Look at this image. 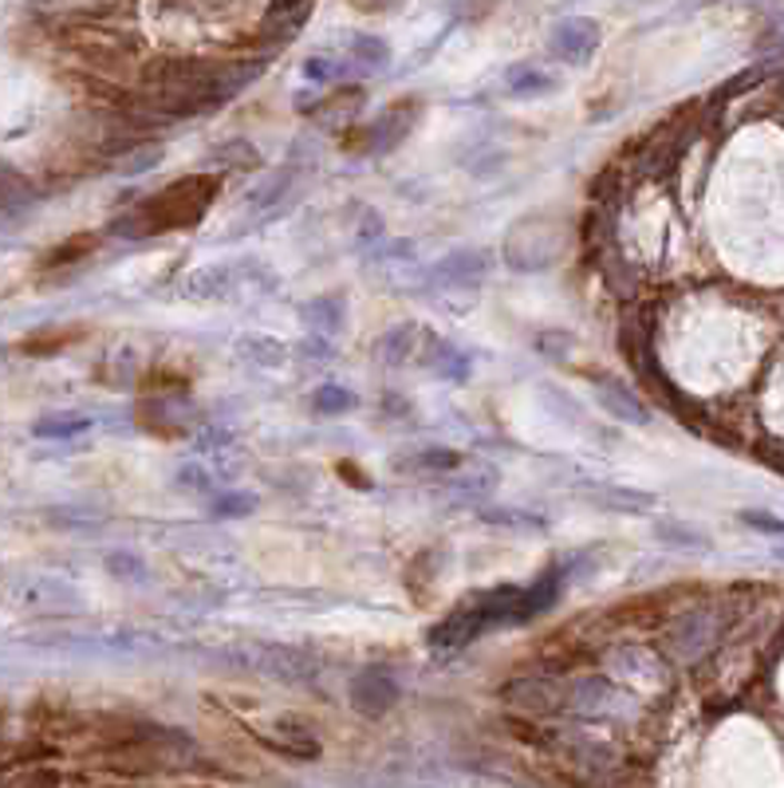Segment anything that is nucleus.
Instances as JSON below:
<instances>
[{
    "instance_id": "1",
    "label": "nucleus",
    "mask_w": 784,
    "mask_h": 788,
    "mask_svg": "<svg viewBox=\"0 0 784 788\" xmlns=\"http://www.w3.org/2000/svg\"><path fill=\"white\" fill-rule=\"evenodd\" d=\"M257 68L249 63H158L147 76V99L170 119L181 114H201L234 99Z\"/></svg>"
},
{
    "instance_id": "2",
    "label": "nucleus",
    "mask_w": 784,
    "mask_h": 788,
    "mask_svg": "<svg viewBox=\"0 0 784 788\" xmlns=\"http://www.w3.org/2000/svg\"><path fill=\"white\" fill-rule=\"evenodd\" d=\"M217 190H221V178H217V173H190V178H178V182L166 186L162 193L142 201V206L122 221V233L155 237V233H173V229L198 226L201 217H206V209L214 206Z\"/></svg>"
},
{
    "instance_id": "3",
    "label": "nucleus",
    "mask_w": 784,
    "mask_h": 788,
    "mask_svg": "<svg viewBox=\"0 0 784 788\" xmlns=\"http://www.w3.org/2000/svg\"><path fill=\"white\" fill-rule=\"evenodd\" d=\"M229 659H237L249 670H260L268 678H280V682H304L316 670L311 659H304L300 650L276 647V642H241V647L229 650Z\"/></svg>"
},
{
    "instance_id": "4",
    "label": "nucleus",
    "mask_w": 784,
    "mask_h": 788,
    "mask_svg": "<svg viewBox=\"0 0 784 788\" xmlns=\"http://www.w3.org/2000/svg\"><path fill=\"white\" fill-rule=\"evenodd\" d=\"M694 130H698V107H682V111L674 114L671 122H663V127H658L655 134L647 139V147H643V158H638V170H643V173L666 170V166H671L674 158L686 150V142L694 139Z\"/></svg>"
},
{
    "instance_id": "5",
    "label": "nucleus",
    "mask_w": 784,
    "mask_h": 788,
    "mask_svg": "<svg viewBox=\"0 0 784 788\" xmlns=\"http://www.w3.org/2000/svg\"><path fill=\"white\" fill-rule=\"evenodd\" d=\"M68 43L76 48L79 56H83L87 63H91V68L107 71V76L130 63L127 43H122L119 36H111V32H99V28H76V32L68 36Z\"/></svg>"
},
{
    "instance_id": "6",
    "label": "nucleus",
    "mask_w": 784,
    "mask_h": 788,
    "mask_svg": "<svg viewBox=\"0 0 784 788\" xmlns=\"http://www.w3.org/2000/svg\"><path fill=\"white\" fill-rule=\"evenodd\" d=\"M505 702L513 710L528 714V718H544V714H556L564 706V694L556 682L548 678H517V682L505 686Z\"/></svg>"
},
{
    "instance_id": "7",
    "label": "nucleus",
    "mask_w": 784,
    "mask_h": 788,
    "mask_svg": "<svg viewBox=\"0 0 784 788\" xmlns=\"http://www.w3.org/2000/svg\"><path fill=\"white\" fill-rule=\"evenodd\" d=\"M552 48H556L560 60L587 63L595 56V48H599V24L587 17L564 20V24H556V32H552Z\"/></svg>"
},
{
    "instance_id": "8",
    "label": "nucleus",
    "mask_w": 784,
    "mask_h": 788,
    "mask_svg": "<svg viewBox=\"0 0 784 788\" xmlns=\"http://www.w3.org/2000/svg\"><path fill=\"white\" fill-rule=\"evenodd\" d=\"M398 702V686L395 678H387L383 670H363L351 682V706L367 718H383L390 706Z\"/></svg>"
},
{
    "instance_id": "9",
    "label": "nucleus",
    "mask_w": 784,
    "mask_h": 788,
    "mask_svg": "<svg viewBox=\"0 0 784 788\" xmlns=\"http://www.w3.org/2000/svg\"><path fill=\"white\" fill-rule=\"evenodd\" d=\"M260 741H265L272 754H280V757H296V761H308V757H316L319 754V741H316V734H311L304 721H296V718H280V721H272V726L260 734Z\"/></svg>"
},
{
    "instance_id": "10",
    "label": "nucleus",
    "mask_w": 784,
    "mask_h": 788,
    "mask_svg": "<svg viewBox=\"0 0 784 788\" xmlns=\"http://www.w3.org/2000/svg\"><path fill=\"white\" fill-rule=\"evenodd\" d=\"M414 114H418V103H414V99L390 107L379 122L367 127V150H371V154H387V150H395L398 142L406 139V130L414 127Z\"/></svg>"
},
{
    "instance_id": "11",
    "label": "nucleus",
    "mask_w": 784,
    "mask_h": 788,
    "mask_svg": "<svg viewBox=\"0 0 784 788\" xmlns=\"http://www.w3.org/2000/svg\"><path fill=\"white\" fill-rule=\"evenodd\" d=\"M595 395H599V402H604L607 415H615L619 422H635V426L647 422V407L638 402V395L627 387V382H619V379H595Z\"/></svg>"
},
{
    "instance_id": "12",
    "label": "nucleus",
    "mask_w": 784,
    "mask_h": 788,
    "mask_svg": "<svg viewBox=\"0 0 784 788\" xmlns=\"http://www.w3.org/2000/svg\"><path fill=\"white\" fill-rule=\"evenodd\" d=\"M584 497L599 509H615V512H647L655 505V497L643 493V489H615V486H599V489H584Z\"/></svg>"
},
{
    "instance_id": "13",
    "label": "nucleus",
    "mask_w": 784,
    "mask_h": 788,
    "mask_svg": "<svg viewBox=\"0 0 784 788\" xmlns=\"http://www.w3.org/2000/svg\"><path fill=\"white\" fill-rule=\"evenodd\" d=\"M359 107H363V91H359V87H344V91H336L331 99H324V103H319L316 119L328 122V127H344V122L351 119Z\"/></svg>"
},
{
    "instance_id": "14",
    "label": "nucleus",
    "mask_w": 784,
    "mask_h": 788,
    "mask_svg": "<svg viewBox=\"0 0 784 788\" xmlns=\"http://www.w3.org/2000/svg\"><path fill=\"white\" fill-rule=\"evenodd\" d=\"M457 466H462V458L454 450H418L398 461V469H410V473H441V477L454 473Z\"/></svg>"
},
{
    "instance_id": "15",
    "label": "nucleus",
    "mask_w": 784,
    "mask_h": 788,
    "mask_svg": "<svg viewBox=\"0 0 784 788\" xmlns=\"http://www.w3.org/2000/svg\"><path fill=\"white\" fill-rule=\"evenodd\" d=\"M418 336H423V331L414 328V323L387 331V336H383V343H379L383 359H387V363H403V359H410L414 356V339H418Z\"/></svg>"
},
{
    "instance_id": "16",
    "label": "nucleus",
    "mask_w": 784,
    "mask_h": 788,
    "mask_svg": "<svg viewBox=\"0 0 784 788\" xmlns=\"http://www.w3.org/2000/svg\"><path fill=\"white\" fill-rule=\"evenodd\" d=\"M351 60H359L363 68H387L390 63V48L375 36H355L351 40Z\"/></svg>"
},
{
    "instance_id": "17",
    "label": "nucleus",
    "mask_w": 784,
    "mask_h": 788,
    "mask_svg": "<svg viewBox=\"0 0 784 788\" xmlns=\"http://www.w3.org/2000/svg\"><path fill=\"white\" fill-rule=\"evenodd\" d=\"M556 87V79L544 76V71H517V76H509V91H517V96H540V91H552Z\"/></svg>"
},
{
    "instance_id": "18",
    "label": "nucleus",
    "mask_w": 784,
    "mask_h": 788,
    "mask_svg": "<svg viewBox=\"0 0 784 788\" xmlns=\"http://www.w3.org/2000/svg\"><path fill=\"white\" fill-rule=\"evenodd\" d=\"M96 249V237H71L68 245H60V249L48 257V265H68V260H79L83 252Z\"/></svg>"
},
{
    "instance_id": "19",
    "label": "nucleus",
    "mask_w": 784,
    "mask_h": 788,
    "mask_svg": "<svg viewBox=\"0 0 784 788\" xmlns=\"http://www.w3.org/2000/svg\"><path fill=\"white\" fill-rule=\"evenodd\" d=\"M71 339H79V331H48V336H32L24 347L32 356H43V351H56V347L71 343Z\"/></svg>"
},
{
    "instance_id": "20",
    "label": "nucleus",
    "mask_w": 784,
    "mask_h": 788,
    "mask_svg": "<svg viewBox=\"0 0 784 788\" xmlns=\"http://www.w3.org/2000/svg\"><path fill=\"white\" fill-rule=\"evenodd\" d=\"M316 407L324 410V415H336V410H347V407H355V399L347 395V390H336V387H324L316 395Z\"/></svg>"
},
{
    "instance_id": "21",
    "label": "nucleus",
    "mask_w": 784,
    "mask_h": 788,
    "mask_svg": "<svg viewBox=\"0 0 784 788\" xmlns=\"http://www.w3.org/2000/svg\"><path fill=\"white\" fill-rule=\"evenodd\" d=\"M285 190H288V173H276V178H268L265 190H260L257 198H252V206H272V201L280 198Z\"/></svg>"
},
{
    "instance_id": "22",
    "label": "nucleus",
    "mask_w": 784,
    "mask_h": 788,
    "mask_svg": "<svg viewBox=\"0 0 784 788\" xmlns=\"http://www.w3.org/2000/svg\"><path fill=\"white\" fill-rule=\"evenodd\" d=\"M252 509V497H221L217 501V517H245Z\"/></svg>"
},
{
    "instance_id": "23",
    "label": "nucleus",
    "mask_w": 784,
    "mask_h": 788,
    "mask_svg": "<svg viewBox=\"0 0 784 788\" xmlns=\"http://www.w3.org/2000/svg\"><path fill=\"white\" fill-rule=\"evenodd\" d=\"M304 76H308V79H331V76H336V68H331V60H308Z\"/></svg>"
},
{
    "instance_id": "24",
    "label": "nucleus",
    "mask_w": 784,
    "mask_h": 788,
    "mask_svg": "<svg viewBox=\"0 0 784 788\" xmlns=\"http://www.w3.org/2000/svg\"><path fill=\"white\" fill-rule=\"evenodd\" d=\"M339 473H344L347 481H355L359 489H367V477H363V469H355V466H347V461H344V466H339Z\"/></svg>"
}]
</instances>
